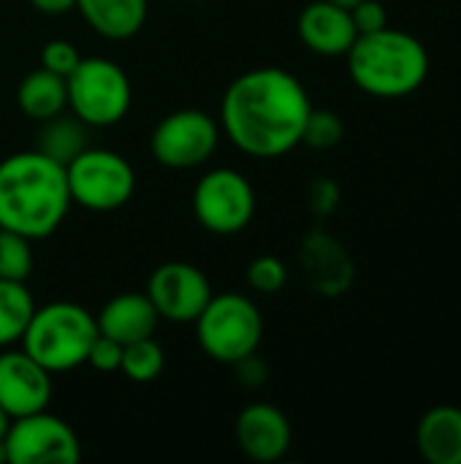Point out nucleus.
<instances>
[{"label": "nucleus", "mask_w": 461, "mask_h": 464, "mask_svg": "<svg viewBox=\"0 0 461 464\" xmlns=\"http://www.w3.org/2000/svg\"><path fill=\"white\" fill-rule=\"evenodd\" d=\"M87 362L98 372H117L120 370V362H122V345L117 340H111V337H106V334L98 332V337L90 345Z\"/></svg>", "instance_id": "cd10ccee"}, {"label": "nucleus", "mask_w": 461, "mask_h": 464, "mask_svg": "<svg viewBox=\"0 0 461 464\" xmlns=\"http://www.w3.org/2000/svg\"><path fill=\"white\" fill-rule=\"evenodd\" d=\"M8 462V449H5V440H0V464Z\"/></svg>", "instance_id": "72a5a7b5"}, {"label": "nucleus", "mask_w": 461, "mask_h": 464, "mask_svg": "<svg viewBox=\"0 0 461 464\" xmlns=\"http://www.w3.org/2000/svg\"><path fill=\"white\" fill-rule=\"evenodd\" d=\"M147 296L160 318L174 324H196L212 299V285L198 266L187 261H168L149 275Z\"/></svg>", "instance_id": "9b49d317"}, {"label": "nucleus", "mask_w": 461, "mask_h": 464, "mask_svg": "<svg viewBox=\"0 0 461 464\" xmlns=\"http://www.w3.org/2000/svg\"><path fill=\"white\" fill-rule=\"evenodd\" d=\"M98 337L95 318L73 302H52L33 310L22 334L30 353L49 372H68L87 362L90 345Z\"/></svg>", "instance_id": "20e7f679"}, {"label": "nucleus", "mask_w": 461, "mask_h": 464, "mask_svg": "<svg viewBox=\"0 0 461 464\" xmlns=\"http://www.w3.org/2000/svg\"><path fill=\"white\" fill-rule=\"evenodd\" d=\"M95 324L101 334L117 340L120 345H128L136 340L155 337L160 315L147 294H120L101 307Z\"/></svg>", "instance_id": "dca6fc26"}, {"label": "nucleus", "mask_w": 461, "mask_h": 464, "mask_svg": "<svg viewBox=\"0 0 461 464\" xmlns=\"http://www.w3.org/2000/svg\"><path fill=\"white\" fill-rule=\"evenodd\" d=\"M71 204L65 166L43 152L27 150L0 160V228L30 242L46 239L62 226Z\"/></svg>", "instance_id": "f03ea898"}, {"label": "nucleus", "mask_w": 461, "mask_h": 464, "mask_svg": "<svg viewBox=\"0 0 461 464\" xmlns=\"http://www.w3.org/2000/svg\"><path fill=\"white\" fill-rule=\"evenodd\" d=\"M307 204H310L315 218H329L340 204V185L329 177L312 179V185L307 190Z\"/></svg>", "instance_id": "bb28decb"}, {"label": "nucleus", "mask_w": 461, "mask_h": 464, "mask_svg": "<svg viewBox=\"0 0 461 464\" xmlns=\"http://www.w3.org/2000/svg\"><path fill=\"white\" fill-rule=\"evenodd\" d=\"M342 136H345V122L337 111L312 109L307 122H304L302 144H307L312 150H331L342 141Z\"/></svg>", "instance_id": "b1692460"}, {"label": "nucleus", "mask_w": 461, "mask_h": 464, "mask_svg": "<svg viewBox=\"0 0 461 464\" xmlns=\"http://www.w3.org/2000/svg\"><path fill=\"white\" fill-rule=\"evenodd\" d=\"M35 11L46 14V16H60L68 14L71 8H76V0H30Z\"/></svg>", "instance_id": "7c9ffc66"}, {"label": "nucleus", "mask_w": 461, "mask_h": 464, "mask_svg": "<svg viewBox=\"0 0 461 464\" xmlns=\"http://www.w3.org/2000/svg\"><path fill=\"white\" fill-rule=\"evenodd\" d=\"M193 212L198 223L217 237L239 234L255 215V190L242 171L215 169L198 179L193 190Z\"/></svg>", "instance_id": "6e6552de"}, {"label": "nucleus", "mask_w": 461, "mask_h": 464, "mask_svg": "<svg viewBox=\"0 0 461 464\" xmlns=\"http://www.w3.org/2000/svg\"><path fill=\"white\" fill-rule=\"evenodd\" d=\"M68 84V109L90 128L117 125L133 101L128 73L106 57H82Z\"/></svg>", "instance_id": "423d86ee"}, {"label": "nucleus", "mask_w": 461, "mask_h": 464, "mask_svg": "<svg viewBox=\"0 0 461 464\" xmlns=\"http://www.w3.org/2000/svg\"><path fill=\"white\" fill-rule=\"evenodd\" d=\"M217 141H220V128L206 111L179 109L166 114L155 125L149 136V150L160 166L187 171L206 163L215 155Z\"/></svg>", "instance_id": "1a4fd4ad"}, {"label": "nucleus", "mask_w": 461, "mask_h": 464, "mask_svg": "<svg viewBox=\"0 0 461 464\" xmlns=\"http://www.w3.org/2000/svg\"><path fill=\"white\" fill-rule=\"evenodd\" d=\"M3 440L8 464H76L82 459L76 432L46 411L11 419Z\"/></svg>", "instance_id": "9d476101"}, {"label": "nucleus", "mask_w": 461, "mask_h": 464, "mask_svg": "<svg viewBox=\"0 0 461 464\" xmlns=\"http://www.w3.org/2000/svg\"><path fill=\"white\" fill-rule=\"evenodd\" d=\"M296 30L302 44L321 57H345L353 41L359 38L351 11L329 0H315L304 5Z\"/></svg>", "instance_id": "2eb2a0df"}, {"label": "nucleus", "mask_w": 461, "mask_h": 464, "mask_svg": "<svg viewBox=\"0 0 461 464\" xmlns=\"http://www.w3.org/2000/svg\"><path fill=\"white\" fill-rule=\"evenodd\" d=\"M16 103L27 117L43 122V120L57 117L68 109V84L62 76H57L41 65L19 82Z\"/></svg>", "instance_id": "6ab92c4d"}, {"label": "nucleus", "mask_w": 461, "mask_h": 464, "mask_svg": "<svg viewBox=\"0 0 461 464\" xmlns=\"http://www.w3.org/2000/svg\"><path fill=\"white\" fill-rule=\"evenodd\" d=\"M52 400V372L24 351L0 353V408L8 419L46 411Z\"/></svg>", "instance_id": "f8f14e48"}, {"label": "nucleus", "mask_w": 461, "mask_h": 464, "mask_svg": "<svg viewBox=\"0 0 461 464\" xmlns=\"http://www.w3.org/2000/svg\"><path fill=\"white\" fill-rule=\"evenodd\" d=\"M33 272V247L30 239L0 228V280H16L24 283Z\"/></svg>", "instance_id": "5701e85b"}, {"label": "nucleus", "mask_w": 461, "mask_h": 464, "mask_svg": "<svg viewBox=\"0 0 461 464\" xmlns=\"http://www.w3.org/2000/svg\"><path fill=\"white\" fill-rule=\"evenodd\" d=\"M247 283L258 294H277L288 283V269L277 256H258L247 266Z\"/></svg>", "instance_id": "393cba45"}, {"label": "nucleus", "mask_w": 461, "mask_h": 464, "mask_svg": "<svg viewBox=\"0 0 461 464\" xmlns=\"http://www.w3.org/2000/svg\"><path fill=\"white\" fill-rule=\"evenodd\" d=\"M234 367H236V375H239V383H242V386H247V389H258V386H264V383H266L269 370H266V362H261V359H258V353H250V356H245V359L234 362Z\"/></svg>", "instance_id": "c756f323"}, {"label": "nucleus", "mask_w": 461, "mask_h": 464, "mask_svg": "<svg viewBox=\"0 0 461 464\" xmlns=\"http://www.w3.org/2000/svg\"><path fill=\"white\" fill-rule=\"evenodd\" d=\"M65 177L71 201L90 212H114L125 207L136 190L133 166L122 155L98 147L82 150L65 166Z\"/></svg>", "instance_id": "0eeeda50"}, {"label": "nucleus", "mask_w": 461, "mask_h": 464, "mask_svg": "<svg viewBox=\"0 0 461 464\" xmlns=\"http://www.w3.org/2000/svg\"><path fill=\"white\" fill-rule=\"evenodd\" d=\"M416 446L429 464H461V408L437 405L416 427Z\"/></svg>", "instance_id": "f3484780"}, {"label": "nucleus", "mask_w": 461, "mask_h": 464, "mask_svg": "<svg viewBox=\"0 0 461 464\" xmlns=\"http://www.w3.org/2000/svg\"><path fill=\"white\" fill-rule=\"evenodd\" d=\"M312 111L304 84L285 68H253L236 76L220 106V122L236 150L253 158H280L302 144Z\"/></svg>", "instance_id": "f257e3e1"}, {"label": "nucleus", "mask_w": 461, "mask_h": 464, "mask_svg": "<svg viewBox=\"0 0 461 464\" xmlns=\"http://www.w3.org/2000/svg\"><path fill=\"white\" fill-rule=\"evenodd\" d=\"M84 22L109 41L133 38L147 22V0H76Z\"/></svg>", "instance_id": "a211bd4d"}, {"label": "nucleus", "mask_w": 461, "mask_h": 464, "mask_svg": "<svg viewBox=\"0 0 461 464\" xmlns=\"http://www.w3.org/2000/svg\"><path fill=\"white\" fill-rule=\"evenodd\" d=\"M198 343L204 353L220 364H234L258 351L264 337V318L258 307L242 294L212 296L196 318Z\"/></svg>", "instance_id": "39448f33"}, {"label": "nucleus", "mask_w": 461, "mask_h": 464, "mask_svg": "<svg viewBox=\"0 0 461 464\" xmlns=\"http://www.w3.org/2000/svg\"><path fill=\"white\" fill-rule=\"evenodd\" d=\"M299 264H302L307 283L321 296H342L345 291H351L356 280V264L351 253L345 250V245L321 228L310 231L302 239Z\"/></svg>", "instance_id": "ddd939ff"}, {"label": "nucleus", "mask_w": 461, "mask_h": 464, "mask_svg": "<svg viewBox=\"0 0 461 464\" xmlns=\"http://www.w3.org/2000/svg\"><path fill=\"white\" fill-rule=\"evenodd\" d=\"M35 150L43 152L46 158H52L54 163L68 166L82 150H87V125L76 114L49 117L41 122Z\"/></svg>", "instance_id": "aec40b11"}, {"label": "nucleus", "mask_w": 461, "mask_h": 464, "mask_svg": "<svg viewBox=\"0 0 461 464\" xmlns=\"http://www.w3.org/2000/svg\"><path fill=\"white\" fill-rule=\"evenodd\" d=\"M166 356L163 348L155 343V337L147 340H136L122 345V362H120V372L133 381V383H149L163 372Z\"/></svg>", "instance_id": "4be33fe9"}, {"label": "nucleus", "mask_w": 461, "mask_h": 464, "mask_svg": "<svg viewBox=\"0 0 461 464\" xmlns=\"http://www.w3.org/2000/svg\"><path fill=\"white\" fill-rule=\"evenodd\" d=\"M345 57L356 87L375 98L413 95L429 76L427 46L416 35L394 27L359 35Z\"/></svg>", "instance_id": "7ed1b4c3"}, {"label": "nucleus", "mask_w": 461, "mask_h": 464, "mask_svg": "<svg viewBox=\"0 0 461 464\" xmlns=\"http://www.w3.org/2000/svg\"><path fill=\"white\" fill-rule=\"evenodd\" d=\"M79 60H82V57H79L76 46L68 44V41H49V44L41 49V65H43L46 71L62 76V79H68V76L73 73V68L79 65Z\"/></svg>", "instance_id": "a878e982"}, {"label": "nucleus", "mask_w": 461, "mask_h": 464, "mask_svg": "<svg viewBox=\"0 0 461 464\" xmlns=\"http://www.w3.org/2000/svg\"><path fill=\"white\" fill-rule=\"evenodd\" d=\"M351 19L356 24V33L359 35H367V33H378L383 27H389V14H386V5L378 3V0H361L351 8Z\"/></svg>", "instance_id": "c85d7f7f"}, {"label": "nucleus", "mask_w": 461, "mask_h": 464, "mask_svg": "<svg viewBox=\"0 0 461 464\" xmlns=\"http://www.w3.org/2000/svg\"><path fill=\"white\" fill-rule=\"evenodd\" d=\"M236 443L239 449L253 459V462H277L288 454L293 432H291V421L283 411H277L274 405H247L239 416H236V427H234Z\"/></svg>", "instance_id": "4468645a"}, {"label": "nucleus", "mask_w": 461, "mask_h": 464, "mask_svg": "<svg viewBox=\"0 0 461 464\" xmlns=\"http://www.w3.org/2000/svg\"><path fill=\"white\" fill-rule=\"evenodd\" d=\"M8 424H11V419L5 416V411L0 408V440L5 438V432H8Z\"/></svg>", "instance_id": "2f4dec72"}, {"label": "nucleus", "mask_w": 461, "mask_h": 464, "mask_svg": "<svg viewBox=\"0 0 461 464\" xmlns=\"http://www.w3.org/2000/svg\"><path fill=\"white\" fill-rule=\"evenodd\" d=\"M35 302L24 283L16 280H0V348L22 340L30 318H33Z\"/></svg>", "instance_id": "412c9836"}, {"label": "nucleus", "mask_w": 461, "mask_h": 464, "mask_svg": "<svg viewBox=\"0 0 461 464\" xmlns=\"http://www.w3.org/2000/svg\"><path fill=\"white\" fill-rule=\"evenodd\" d=\"M329 3H334V5H340V8H348V11H351V8H353L356 3H361V0H329Z\"/></svg>", "instance_id": "473e14b6"}]
</instances>
